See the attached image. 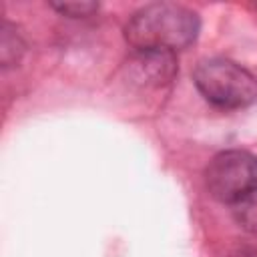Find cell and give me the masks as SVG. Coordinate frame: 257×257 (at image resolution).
Segmentation results:
<instances>
[{
    "label": "cell",
    "mask_w": 257,
    "mask_h": 257,
    "mask_svg": "<svg viewBox=\"0 0 257 257\" xmlns=\"http://www.w3.org/2000/svg\"><path fill=\"white\" fill-rule=\"evenodd\" d=\"M205 183L211 197L221 203H235L257 187V157L231 149L215 155L205 171Z\"/></svg>",
    "instance_id": "obj_3"
},
{
    "label": "cell",
    "mask_w": 257,
    "mask_h": 257,
    "mask_svg": "<svg viewBox=\"0 0 257 257\" xmlns=\"http://www.w3.org/2000/svg\"><path fill=\"white\" fill-rule=\"evenodd\" d=\"M193 80L199 92L221 108H243L257 100L255 76L227 58L201 60Z\"/></svg>",
    "instance_id": "obj_2"
},
{
    "label": "cell",
    "mask_w": 257,
    "mask_h": 257,
    "mask_svg": "<svg viewBox=\"0 0 257 257\" xmlns=\"http://www.w3.org/2000/svg\"><path fill=\"white\" fill-rule=\"evenodd\" d=\"M177 60L173 52L163 50H137L128 60V76L141 86H163L173 80Z\"/></svg>",
    "instance_id": "obj_4"
},
{
    "label": "cell",
    "mask_w": 257,
    "mask_h": 257,
    "mask_svg": "<svg viewBox=\"0 0 257 257\" xmlns=\"http://www.w3.org/2000/svg\"><path fill=\"white\" fill-rule=\"evenodd\" d=\"M233 217L241 229L257 235V187L233 203Z\"/></svg>",
    "instance_id": "obj_5"
},
{
    "label": "cell",
    "mask_w": 257,
    "mask_h": 257,
    "mask_svg": "<svg viewBox=\"0 0 257 257\" xmlns=\"http://www.w3.org/2000/svg\"><path fill=\"white\" fill-rule=\"evenodd\" d=\"M56 10H60L66 16H88L90 12H94L98 6L92 2H64V4H54Z\"/></svg>",
    "instance_id": "obj_7"
},
{
    "label": "cell",
    "mask_w": 257,
    "mask_h": 257,
    "mask_svg": "<svg viewBox=\"0 0 257 257\" xmlns=\"http://www.w3.org/2000/svg\"><path fill=\"white\" fill-rule=\"evenodd\" d=\"M231 257H257V251L255 249H249V247H243V249H237Z\"/></svg>",
    "instance_id": "obj_8"
},
{
    "label": "cell",
    "mask_w": 257,
    "mask_h": 257,
    "mask_svg": "<svg viewBox=\"0 0 257 257\" xmlns=\"http://www.w3.org/2000/svg\"><path fill=\"white\" fill-rule=\"evenodd\" d=\"M201 22L199 16L181 4H151L133 14L124 36L137 50L173 52L195 42Z\"/></svg>",
    "instance_id": "obj_1"
},
{
    "label": "cell",
    "mask_w": 257,
    "mask_h": 257,
    "mask_svg": "<svg viewBox=\"0 0 257 257\" xmlns=\"http://www.w3.org/2000/svg\"><path fill=\"white\" fill-rule=\"evenodd\" d=\"M2 64L4 66H10L14 62L20 60L22 52H24V44L20 40V36L14 32V28L4 22V28H2Z\"/></svg>",
    "instance_id": "obj_6"
}]
</instances>
